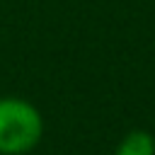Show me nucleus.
Segmentation results:
<instances>
[{
    "instance_id": "f257e3e1",
    "label": "nucleus",
    "mask_w": 155,
    "mask_h": 155,
    "mask_svg": "<svg viewBox=\"0 0 155 155\" xmlns=\"http://www.w3.org/2000/svg\"><path fill=\"white\" fill-rule=\"evenodd\" d=\"M44 133L41 114L34 104L19 97H0V153H29Z\"/></svg>"
},
{
    "instance_id": "f03ea898",
    "label": "nucleus",
    "mask_w": 155,
    "mask_h": 155,
    "mask_svg": "<svg viewBox=\"0 0 155 155\" xmlns=\"http://www.w3.org/2000/svg\"><path fill=\"white\" fill-rule=\"evenodd\" d=\"M114 155H155V138L145 131H131Z\"/></svg>"
}]
</instances>
